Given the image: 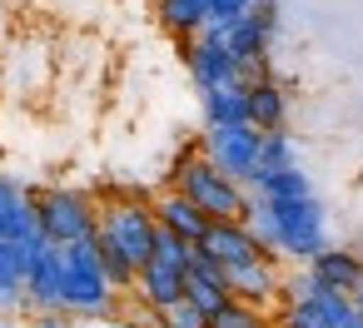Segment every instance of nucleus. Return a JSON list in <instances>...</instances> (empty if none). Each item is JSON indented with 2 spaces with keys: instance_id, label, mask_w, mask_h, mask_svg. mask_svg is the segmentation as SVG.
<instances>
[{
  "instance_id": "obj_5",
  "label": "nucleus",
  "mask_w": 363,
  "mask_h": 328,
  "mask_svg": "<svg viewBox=\"0 0 363 328\" xmlns=\"http://www.w3.org/2000/svg\"><path fill=\"white\" fill-rule=\"evenodd\" d=\"M95 214H100V204L90 194H80V189H45V194H35V224H40L45 244H55V249L90 239L95 234Z\"/></svg>"
},
{
  "instance_id": "obj_21",
  "label": "nucleus",
  "mask_w": 363,
  "mask_h": 328,
  "mask_svg": "<svg viewBox=\"0 0 363 328\" xmlns=\"http://www.w3.org/2000/svg\"><path fill=\"white\" fill-rule=\"evenodd\" d=\"M155 323H160V328H209V318H204L189 298H179V303L160 308V313H155Z\"/></svg>"
},
{
  "instance_id": "obj_25",
  "label": "nucleus",
  "mask_w": 363,
  "mask_h": 328,
  "mask_svg": "<svg viewBox=\"0 0 363 328\" xmlns=\"http://www.w3.org/2000/svg\"><path fill=\"white\" fill-rule=\"evenodd\" d=\"M105 328H135V323H105Z\"/></svg>"
},
{
  "instance_id": "obj_1",
  "label": "nucleus",
  "mask_w": 363,
  "mask_h": 328,
  "mask_svg": "<svg viewBox=\"0 0 363 328\" xmlns=\"http://www.w3.org/2000/svg\"><path fill=\"white\" fill-rule=\"evenodd\" d=\"M155 209L145 204V199H110V204H100V214H95V244L105 249V254H120L135 273L150 264V254H155Z\"/></svg>"
},
{
  "instance_id": "obj_10",
  "label": "nucleus",
  "mask_w": 363,
  "mask_h": 328,
  "mask_svg": "<svg viewBox=\"0 0 363 328\" xmlns=\"http://www.w3.org/2000/svg\"><path fill=\"white\" fill-rule=\"evenodd\" d=\"M184 65H189L199 95H204V90H219V85H239V65H234V55H229L219 40H209V35H194V40H189Z\"/></svg>"
},
{
  "instance_id": "obj_6",
  "label": "nucleus",
  "mask_w": 363,
  "mask_h": 328,
  "mask_svg": "<svg viewBox=\"0 0 363 328\" xmlns=\"http://www.w3.org/2000/svg\"><path fill=\"white\" fill-rule=\"evenodd\" d=\"M259 130L254 125H204V140H199V154L219 169V174H229L234 184H244L249 189V179H254V169H259Z\"/></svg>"
},
{
  "instance_id": "obj_23",
  "label": "nucleus",
  "mask_w": 363,
  "mask_h": 328,
  "mask_svg": "<svg viewBox=\"0 0 363 328\" xmlns=\"http://www.w3.org/2000/svg\"><path fill=\"white\" fill-rule=\"evenodd\" d=\"M40 328H65V323H60L55 313H45V318H40Z\"/></svg>"
},
{
  "instance_id": "obj_16",
  "label": "nucleus",
  "mask_w": 363,
  "mask_h": 328,
  "mask_svg": "<svg viewBox=\"0 0 363 328\" xmlns=\"http://www.w3.org/2000/svg\"><path fill=\"white\" fill-rule=\"evenodd\" d=\"M204 125H249V85L204 90Z\"/></svg>"
},
{
  "instance_id": "obj_8",
  "label": "nucleus",
  "mask_w": 363,
  "mask_h": 328,
  "mask_svg": "<svg viewBox=\"0 0 363 328\" xmlns=\"http://www.w3.org/2000/svg\"><path fill=\"white\" fill-rule=\"evenodd\" d=\"M343 323H353L348 293H333V288H323L318 278H313V293L294 298L289 313H284V328H343Z\"/></svg>"
},
{
  "instance_id": "obj_13",
  "label": "nucleus",
  "mask_w": 363,
  "mask_h": 328,
  "mask_svg": "<svg viewBox=\"0 0 363 328\" xmlns=\"http://www.w3.org/2000/svg\"><path fill=\"white\" fill-rule=\"evenodd\" d=\"M40 224H35V194H26L16 179H0V239H35Z\"/></svg>"
},
{
  "instance_id": "obj_27",
  "label": "nucleus",
  "mask_w": 363,
  "mask_h": 328,
  "mask_svg": "<svg viewBox=\"0 0 363 328\" xmlns=\"http://www.w3.org/2000/svg\"><path fill=\"white\" fill-rule=\"evenodd\" d=\"M0 328H16V323H0Z\"/></svg>"
},
{
  "instance_id": "obj_26",
  "label": "nucleus",
  "mask_w": 363,
  "mask_h": 328,
  "mask_svg": "<svg viewBox=\"0 0 363 328\" xmlns=\"http://www.w3.org/2000/svg\"><path fill=\"white\" fill-rule=\"evenodd\" d=\"M343 328H363V323H358V318H353V323H343Z\"/></svg>"
},
{
  "instance_id": "obj_9",
  "label": "nucleus",
  "mask_w": 363,
  "mask_h": 328,
  "mask_svg": "<svg viewBox=\"0 0 363 328\" xmlns=\"http://www.w3.org/2000/svg\"><path fill=\"white\" fill-rule=\"evenodd\" d=\"M224 288H229V298H239V303H249V308L264 313V303H274L279 288H284V278H279V259H254V264L224 268Z\"/></svg>"
},
{
  "instance_id": "obj_14",
  "label": "nucleus",
  "mask_w": 363,
  "mask_h": 328,
  "mask_svg": "<svg viewBox=\"0 0 363 328\" xmlns=\"http://www.w3.org/2000/svg\"><path fill=\"white\" fill-rule=\"evenodd\" d=\"M303 268H308L323 288H333V293H353V288H358V278H363V259H358V254H348V249H333V244H328V249H318Z\"/></svg>"
},
{
  "instance_id": "obj_24",
  "label": "nucleus",
  "mask_w": 363,
  "mask_h": 328,
  "mask_svg": "<svg viewBox=\"0 0 363 328\" xmlns=\"http://www.w3.org/2000/svg\"><path fill=\"white\" fill-rule=\"evenodd\" d=\"M244 6H274V0H244Z\"/></svg>"
},
{
  "instance_id": "obj_19",
  "label": "nucleus",
  "mask_w": 363,
  "mask_h": 328,
  "mask_svg": "<svg viewBox=\"0 0 363 328\" xmlns=\"http://www.w3.org/2000/svg\"><path fill=\"white\" fill-rule=\"evenodd\" d=\"M184 298L209 318V313H219L224 303H229V288H224V278H199V273H184Z\"/></svg>"
},
{
  "instance_id": "obj_7",
  "label": "nucleus",
  "mask_w": 363,
  "mask_h": 328,
  "mask_svg": "<svg viewBox=\"0 0 363 328\" xmlns=\"http://www.w3.org/2000/svg\"><path fill=\"white\" fill-rule=\"evenodd\" d=\"M199 254H209L219 268H239V264H254V259H269L259 244H254V234L244 229V219H214L209 229H204V239L194 244Z\"/></svg>"
},
{
  "instance_id": "obj_12",
  "label": "nucleus",
  "mask_w": 363,
  "mask_h": 328,
  "mask_svg": "<svg viewBox=\"0 0 363 328\" xmlns=\"http://www.w3.org/2000/svg\"><path fill=\"white\" fill-rule=\"evenodd\" d=\"M150 209H155V224H160L164 234L184 239V244H199V239H204V229H209V219H204V214H199L179 189H164Z\"/></svg>"
},
{
  "instance_id": "obj_4",
  "label": "nucleus",
  "mask_w": 363,
  "mask_h": 328,
  "mask_svg": "<svg viewBox=\"0 0 363 328\" xmlns=\"http://www.w3.org/2000/svg\"><path fill=\"white\" fill-rule=\"evenodd\" d=\"M264 204H269V199H264ZM269 214H274V234H279V244H274L279 259L308 264L318 249H328V224H323V204H318V194L279 199V204H269Z\"/></svg>"
},
{
  "instance_id": "obj_17",
  "label": "nucleus",
  "mask_w": 363,
  "mask_h": 328,
  "mask_svg": "<svg viewBox=\"0 0 363 328\" xmlns=\"http://www.w3.org/2000/svg\"><path fill=\"white\" fill-rule=\"evenodd\" d=\"M294 164H298V149H294V140H289L284 130H269V135L259 140V169H254L249 189H254L264 174H274V169H294Z\"/></svg>"
},
{
  "instance_id": "obj_3",
  "label": "nucleus",
  "mask_w": 363,
  "mask_h": 328,
  "mask_svg": "<svg viewBox=\"0 0 363 328\" xmlns=\"http://www.w3.org/2000/svg\"><path fill=\"white\" fill-rule=\"evenodd\" d=\"M174 189L214 224V219H244V204H249V189L234 184L229 174H219L199 149H189L179 164H174Z\"/></svg>"
},
{
  "instance_id": "obj_2",
  "label": "nucleus",
  "mask_w": 363,
  "mask_h": 328,
  "mask_svg": "<svg viewBox=\"0 0 363 328\" xmlns=\"http://www.w3.org/2000/svg\"><path fill=\"white\" fill-rule=\"evenodd\" d=\"M110 303H115V288L100 268L95 234L80 239V244H65L60 249V313L95 318V313H110Z\"/></svg>"
},
{
  "instance_id": "obj_20",
  "label": "nucleus",
  "mask_w": 363,
  "mask_h": 328,
  "mask_svg": "<svg viewBox=\"0 0 363 328\" xmlns=\"http://www.w3.org/2000/svg\"><path fill=\"white\" fill-rule=\"evenodd\" d=\"M209 328H264V313L239 303V298H229L219 313H209Z\"/></svg>"
},
{
  "instance_id": "obj_11",
  "label": "nucleus",
  "mask_w": 363,
  "mask_h": 328,
  "mask_svg": "<svg viewBox=\"0 0 363 328\" xmlns=\"http://www.w3.org/2000/svg\"><path fill=\"white\" fill-rule=\"evenodd\" d=\"M21 298H26L30 308H40V313H60V249H55V244H40V249L30 254Z\"/></svg>"
},
{
  "instance_id": "obj_18",
  "label": "nucleus",
  "mask_w": 363,
  "mask_h": 328,
  "mask_svg": "<svg viewBox=\"0 0 363 328\" xmlns=\"http://www.w3.org/2000/svg\"><path fill=\"white\" fill-rule=\"evenodd\" d=\"M160 21L174 30V35H199L204 26V0H160Z\"/></svg>"
},
{
  "instance_id": "obj_22",
  "label": "nucleus",
  "mask_w": 363,
  "mask_h": 328,
  "mask_svg": "<svg viewBox=\"0 0 363 328\" xmlns=\"http://www.w3.org/2000/svg\"><path fill=\"white\" fill-rule=\"evenodd\" d=\"M348 303H353V318H358V323H363V278H358V288H353V293H348Z\"/></svg>"
},
{
  "instance_id": "obj_15",
  "label": "nucleus",
  "mask_w": 363,
  "mask_h": 328,
  "mask_svg": "<svg viewBox=\"0 0 363 328\" xmlns=\"http://www.w3.org/2000/svg\"><path fill=\"white\" fill-rule=\"evenodd\" d=\"M284 115H289V95H284V85H279L274 75L249 80V125H254L259 135H269V130H284Z\"/></svg>"
}]
</instances>
